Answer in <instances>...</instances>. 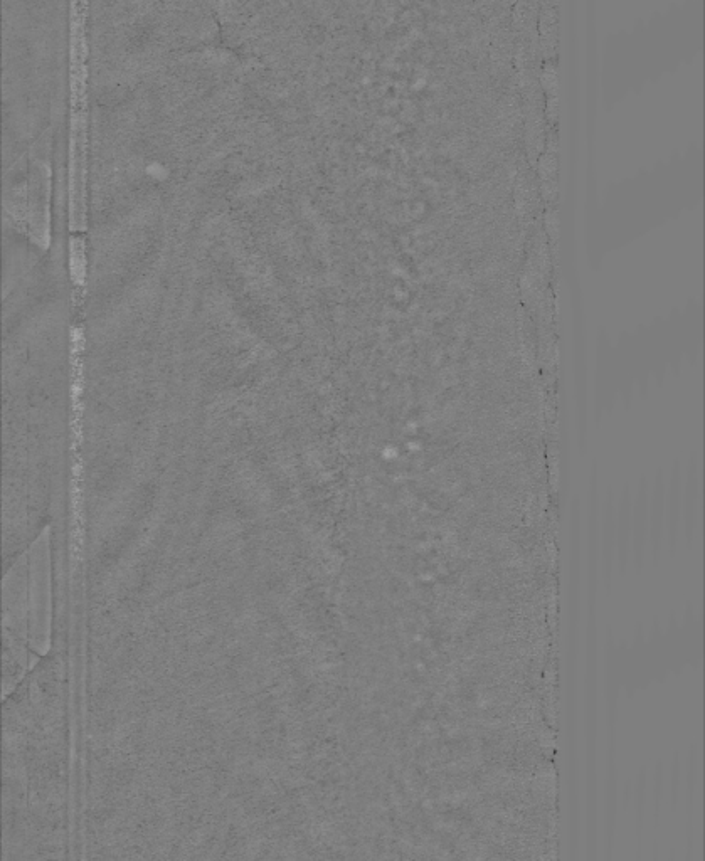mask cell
Returning a JSON list of instances; mask_svg holds the SVG:
<instances>
[{
	"mask_svg": "<svg viewBox=\"0 0 705 861\" xmlns=\"http://www.w3.org/2000/svg\"><path fill=\"white\" fill-rule=\"evenodd\" d=\"M49 172L48 167L39 164L34 169L29 187V231L34 243L41 249L51 244V214H49Z\"/></svg>",
	"mask_w": 705,
	"mask_h": 861,
	"instance_id": "1",
	"label": "cell"
},
{
	"mask_svg": "<svg viewBox=\"0 0 705 861\" xmlns=\"http://www.w3.org/2000/svg\"><path fill=\"white\" fill-rule=\"evenodd\" d=\"M69 270L75 285L83 288L86 280V253L85 238L81 234L73 236L69 244Z\"/></svg>",
	"mask_w": 705,
	"mask_h": 861,
	"instance_id": "2",
	"label": "cell"
}]
</instances>
